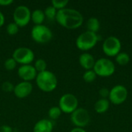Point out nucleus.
Here are the masks:
<instances>
[{
  "label": "nucleus",
  "instance_id": "obj_1",
  "mask_svg": "<svg viewBox=\"0 0 132 132\" xmlns=\"http://www.w3.org/2000/svg\"><path fill=\"white\" fill-rule=\"evenodd\" d=\"M55 20L65 29H76L83 25L84 16L77 9L65 8L57 11Z\"/></svg>",
  "mask_w": 132,
  "mask_h": 132
},
{
  "label": "nucleus",
  "instance_id": "obj_2",
  "mask_svg": "<svg viewBox=\"0 0 132 132\" xmlns=\"http://www.w3.org/2000/svg\"><path fill=\"white\" fill-rule=\"evenodd\" d=\"M35 80L38 88L45 93L53 92L57 87L58 84L56 74L47 70L46 71L37 73Z\"/></svg>",
  "mask_w": 132,
  "mask_h": 132
},
{
  "label": "nucleus",
  "instance_id": "obj_3",
  "mask_svg": "<svg viewBox=\"0 0 132 132\" xmlns=\"http://www.w3.org/2000/svg\"><path fill=\"white\" fill-rule=\"evenodd\" d=\"M99 39V36L97 33L87 30L77 36L76 46L80 50L87 52L93 49L97 45Z\"/></svg>",
  "mask_w": 132,
  "mask_h": 132
},
{
  "label": "nucleus",
  "instance_id": "obj_4",
  "mask_svg": "<svg viewBox=\"0 0 132 132\" xmlns=\"http://www.w3.org/2000/svg\"><path fill=\"white\" fill-rule=\"evenodd\" d=\"M30 35L32 40L39 44L48 43L53 39V32L51 29L43 24L34 25L32 28Z\"/></svg>",
  "mask_w": 132,
  "mask_h": 132
},
{
  "label": "nucleus",
  "instance_id": "obj_5",
  "mask_svg": "<svg viewBox=\"0 0 132 132\" xmlns=\"http://www.w3.org/2000/svg\"><path fill=\"white\" fill-rule=\"evenodd\" d=\"M94 71L98 77H108L112 76L115 72L114 63L108 58H100L96 60Z\"/></svg>",
  "mask_w": 132,
  "mask_h": 132
},
{
  "label": "nucleus",
  "instance_id": "obj_6",
  "mask_svg": "<svg viewBox=\"0 0 132 132\" xmlns=\"http://www.w3.org/2000/svg\"><path fill=\"white\" fill-rule=\"evenodd\" d=\"M78 104L79 101L77 97L73 94L67 93L60 97L58 107L60 108L62 113L71 114L78 108Z\"/></svg>",
  "mask_w": 132,
  "mask_h": 132
},
{
  "label": "nucleus",
  "instance_id": "obj_7",
  "mask_svg": "<svg viewBox=\"0 0 132 132\" xmlns=\"http://www.w3.org/2000/svg\"><path fill=\"white\" fill-rule=\"evenodd\" d=\"M12 57L15 60L17 64H20L21 66L29 65L34 61L35 54L30 48L21 46L14 50Z\"/></svg>",
  "mask_w": 132,
  "mask_h": 132
},
{
  "label": "nucleus",
  "instance_id": "obj_8",
  "mask_svg": "<svg viewBox=\"0 0 132 132\" xmlns=\"http://www.w3.org/2000/svg\"><path fill=\"white\" fill-rule=\"evenodd\" d=\"M31 12L29 8L24 5L17 6L13 12V22L19 28L26 26L31 21Z\"/></svg>",
  "mask_w": 132,
  "mask_h": 132
},
{
  "label": "nucleus",
  "instance_id": "obj_9",
  "mask_svg": "<svg viewBox=\"0 0 132 132\" xmlns=\"http://www.w3.org/2000/svg\"><path fill=\"white\" fill-rule=\"evenodd\" d=\"M102 50L105 55L110 57L116 56L121 50V40L114 36H111L106 38L102 44Z\"/></svg>",
  "mask_w": 132,
  "mask_h": 132
},
{
  "label": "nucleus",
  "instance_id": "obj_10",
  "mask_svg": "<svg viewBox=\"0 0 132 132\" xmlns=\"http://www.w3.org/2000/svg\"><path fill=\"white\" fill-rule=\"evenodd\" d=\"M70 121L75 128H84L90 122V115L87 109L78 108L70 114Z\"/></svg>",
  "mask_w": 132,
  "mask_h": 132
},
{
  "label": "nucleus",
  "instance_id": "obj_11",
  "mask_svg": "<svg viewBox=\"0 0 132 132\" xmlns=\"http://www.w3.org/2000/svg\"><path fill=\"white\" fill-rule=\"evenodd\" d=\"M128 96V89L124 85L118 84L114 86L110 90L108 100L110 103L114 105H120L127 100Z\"/></svg>",
  "mask_w": 132,
  "mask_h": 132
},
{
  "label": "nucleus",
  "instance_id": "obj_12",
  "mask_svg": "<svg viewBox=\"0 0 132 132\" xmlns=\"http://www.w3.org/2000/svg\"><path fill=\"white\" fill-rule=\"evenodd\" d=\"M17 73L19 77L22 81L31 82L33 80H36L38 73L36 72L33 65L29 64V65L20 66L18 69Z\"/></svg>",
  "mask_w": 132,
  "mask_h": 132
},
{
  "label": "nucleus",
  "instance_id": "obj_13",
  "mask_svg": "<svg viewBox=\"0 0 132 132\" xmlns=\"http://www.w3.org/2000/svg\"><path fill=\"white\" fill-rule=\"evenodd\" d=\"M32 90L33 86L31 82L21 81L15 85L13 93L16 97L19 99H23L29 96L32 92Z\"/></svg>",
  "mask_w": 132,
  "mask_h": 132
},
{
  "label": "nucleus",
  "instance_id": "obj_14",
  "mask_svg": "<svg viewBox=\"0 0 132 132\" xmlns=\"http://www.w3.org/2000/svg\"><path fill=\"white\" fill-rule=\"evenodd\" d=\"M53 122L51 120L43 118L38 121L34 125L32 132H53Z\"/></svg>",
  "mask_w": 132,
  "mask_h": 132
},
{
  "label": "nucleus",
  "instance_id": "obj_15",
  "mask_svg": "<svg viewBox=\"0 0 132 132\" xmlns=\"http://www.w3.org/2000/svg\"><path fill=\"white\" fill-rule=\"evenodd\" d=\"M95 62L96 60L94 56L87 52L82 53L79 57V63L81 66V67L84 68L85 70H93Z\"/></svg>",
  "mask_w": 132,
  "mask_h": 132
},
{
  "label": "nucleus",
  "instance_id": "obj_16",
  "mask_svg": "<svg viewBox=\"0 0 132 132\" xmlns=\"http://www.w3.org/2000/svg\"><path fill=\"white\" fill-rule=\"evenodd\" d=\"M110 101L108 99L100 98L94 104V111L97 114H104L110 108Z\"/></svg>",
  "mask_w": 132,
  "mask_h": 132
},
{
  "label": "nucleus",
  "instance_id": "obj_17",
  "mask_svg": "<svg viewBox=\"0 0 132 132\" xmlns=\"http://www.w3.org/2000/svg\"><path fill=\"white\" fill-rule=\"evenodd\" d=\"M46 17L44 11L42 9H35L31 12V20L35 25H42L45 21Z\"/></svg>",
  "mask_w": 132,
  "mask_h": 132
},
{
  "label": "nucleus",
  "instance_id": "obj_18",
  "mask_svg": "<svg viewBox=\"0 0 132 132\" xmlns=\"http://www.w3.org/2000/svg\"><path fill=\"white\" fill-rule=\"evenodd\" d=\"M86 26H87V31L97 33L99 31V29H100L101 23H100V21H99V19L97 18H96V17H90L87 21Z\"/></svg>",
  "mask_w": 132,
  "mask_h": 132
},
{
  "label": "nucleus",
  "instance_id": "obj_19",
  "mask_svg": "<svg viewBox=\"0 0 132 132\" xmlns=\"http://www.w3.org/2000/svg\"><path fill=\"white\" fill-rule=\"evenodd\" d=\"M61 114H62V111L58 106L51 107L48 111V117H49V119L51 121L59 119Z\"/></svg>",
  "mask_w": 132,
  "mask_h": 132
},
{
  "label": "nucleus",
  "instance_id": "obj_20",
  "mask_svg": "<svg viewBox=\"0 0 132 132\" xmlns=\"http://www.w3.org/2000/svg\"><path fill=\"white\" fill-rule=\"evenodd\" d=\"M115 60L118 64L121 66H125L130 62V56L127 53L121 52L115 56Z\"/></svg>",
  "mask_w": 132,
  "mask_h": 132
},
{
  "label": "nucleus",
  "instance_id": "obj_21",
  "mask_svg": "<svg viewBox=\"0 0 132 132\" xmlns=\"http://www.w3.org/2000/svg\"><path fill=\"white\" fill-rule=\"evenodd\" d=\"M33 67L36 69V72L39 73H41V72H43V71H46V70L47 63H46V62L45 60L40 58V59H37L34 62Z\"/></svg>",
  "mask_w": 132,
  "mask_h": 132
},
{
  "label": "nucleus",
  "instance_id": "obj_22",
  "mask_svg": "<svg viewBox=\"0 0 132 132\" xmlns=\"http://www.w3.org/2000/svg\"><path fill=\"white\" fill-rule=\"evenodd\" d=\"M56 13H57V10L56 9H54L52 5L47 6L44 10V14H45L46 19H47L50 21L56 19Z\"/></svg>",
  "mask_w": 132,
  "mask_h": 132
},
{
  "label": "nucleus",
  "instance_id": "obj_23",
  "mask_svg": "<svg viewBox=\"0 0 132 132\" xmlns=\"http://www.w3.org/2000/svg\"><path fill=\"white\" fill-rule=\"evenodd\" d=\"M97 74L94 71V70H85V72L83 74V79L86 83H92L94 82L97 78Z\"/></svg>",
  "mask_w": 132,
  "mask_h": 132
},
{
  "label": "nucleus",
  "instance_id": "obj_24",
  "mask_svg": "<svg viewBox=\"0 0 132 132\" xmlns=\"http://www.w3.org/2000/svg\"><path fill=\"white\" fill-rule=\"evenodd\" d=\"M68 3H69L68 0H53L51 2V5L57 11H59L67 8Z\"/></svg>",
  "mask_w": 132,
  "mask_h": 132
},
{
  "label": "nucleus",
  "instance_id": "obj_25",
  "mask_svg": "<svg viewBox=\"0 0 132 132\" xmlns=\"http://www.w3.org/2000/svg\"><path fill=\"white\" fill-rule=\"evenodd\" d=\"M16 67H17V63L12 57L6 59L4 62V67L6 70L9 71L13 70L16 68Z\"/></svg>",
  "mask_w": 132,
  "mask_h": 132
},
{
  "label": "nucleus",
  "instance_id": "obj_26",
  "mask_svg": "<svg viewBox=\"0 0 132 132\" xmlns=\"http://www.w3.org/2000/svg\"><path fill=\"white\" fill-rule=\"evenodd\" d=\"M19 27L14 22H9L6 26V32L10 36H14L17 34L19 32Z\"/></svg>",
  "mask_w": 132,
  "mask_h": 132
},
{
  "label": "nucleus",
  "instance_id": "obj_27",
  "mask_svg": "<svg viewBox=\"0 0 132 132\" xmlns=\"http://www.w3.org/2000/svg\"><path fill=\"white\" fill-rule=\"evenodd\" d=\"M14 87H15V85L12 83H11L10 81H5L2 84V90L5 93H11V92H13Z\"/></svg>",
  "mask_w": 132,
  "mask_h": 132
},
{
  "label": "nucleus",
  "instance_id": "obj_28",
  "mask_svg": "<svg viewBox=\"0 0 132 132\" xmlns=\"http://www.w3.org/2000/svg\"><path fill=\"white\" fill-rule=\"evenodd\" d=\"M109 94H110V90H108L106 87H102L99 90V95L101 97V98L103 99H108L109 97Z\"/></svg>",
  "mask_w": 132,
  "mask_h": 132
},
{
  "label": "nucleus",
  "instance_id": "obj_29",
  "mask_svg": "<svg viewBox=\"0 0 132 132\" xmlns=\"http://www.w3.org/2000/svg\"><path fill=\"white\" fill-rule=\"evenodd\" d=\"M13 129L12 127L9 126V125H2L0 126V132H13Z\"/></svg>",
  "mask_w": 132,
  "mask_h": 132
},
{
  "label": "nucleus",
  "instance_id": "obj_30",
  "mask_svg": "<svg viewBox=\"0 0 132 132\" xmlns=\"http://www.w3.org/2000/svg\"><path fill=\"white\" fill-rule=\"evenodd\" d=\"M13 2V0H0V6H9Z\"/></svg>",
  "mask_w": 132,
  "mask_h": 132
},
{
  "label": "nucleus",
  "instance_id": "obj_31",
  "mask_svg": "<svg viewBox=\"0 0 132 132\" xmlns=\"http://www.w3.org/2000/svg\"><path fill=\"white\" fill-rule=\"evenodd\" d=\"M5 15H4V14L0 11V27L3 26V25L5 24Z\"/></svg>",
  "mask_w": 132,
  "mask_h": 132
},
{
  "label": "nucleus",
  "instance_id": "obj_32",
  "mask_svg": "<svg viewBox=\"0 0 132 132\" xmlns=\"http://www.w3.org/2000/svg\"><path fill=\"white\" fill-rule=\"evenodd\" d=\"M70 132H87L84 128H73Z\"/></svg>",
  "mask_w": 132,
  "mask_h": 132
},
{
  "label": "nucleus",
  "instance_id": "obj_33",
  "mask_svg": "<svg viewBox=\"0 0 132 132\" xmlns=\"http://www.w3.org/2000/svg\"><path fill=\"white\" fill-rule=\"evenodd\" d=\"M13 132H19V131H14Z\"/></svg>",
  "mask_w": 132,
  "mask_h": 132
}]
</instances>
